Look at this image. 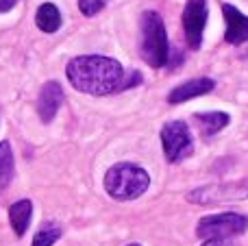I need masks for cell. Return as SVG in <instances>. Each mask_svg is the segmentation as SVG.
<instances>
[{
  "instance_id": "cell-4",
  "label": "cell",
  "mask_w": 248,
  "mask_h": 246,
  "mask_svg": "<svg viewBox=\"0 0 248 246\" xmlns=\"http://www.w3.org/2000/svg\"><path fill=\"white\" fill-rule=\"evenodd\" d=\"M248 229V218L242 214H214L201 218L196 233L205 240H229L233 235H242Z\"/></svg>"
},
{
  "instance_id": "cell-19",
  "label": "cell",
  "mask_w": 248,
  "mask_h": 246,
  "mask_svg": "<svg viewBox=\"0 0 248 246\" xmlns=\"http://www.w3.org/2000/svg\"><path fill=\"white\" fill-rule=\"evenodd\" d=\"M128 246H140V244H128Z\"/></svg>"
},
{
  "instance_id": "cell-7",
  "label": "cell",
  "mask_w": 248,
  "mask_h": 246,
  "mask_svg": "<svg viewBox=\"0 0 248 246\" xmlns=\"http://www.w3.org/2000/svg\"><path fill=\"white\" fill-rule=\"evenodd\" d=\"M248 196V187L244 185H209L202 190H194L187 196L192 203H224V200H240Z\"/></svg>"
},
{
  "instance_id": "cell-17",
  "label": "cell",
  "mask_w": 248,
  "mask_h": 246,
  "mask_svg": "<svg viewBox=\"0 0 248 246\" xmlns=\"http://www.w3.org/2000/svg\"><path fill=\"white\" fill-rule=\"evenodd\" d=\"M202 246H235L231 240H207Z\"/></svg>"
},
{
  "instance_id": "cell-14",
  "label": "cell",
  "mask_w": 248,
  "mask_h": 246,
  "mask_svg": "<svg viewBox=\"0 0 248 246\" xmlns=\"http://www.w3.org/2000/svg\"><path fill=\"white\" fill-rule=\"evenodd\" d=\"M13 172H16V164H13V151L9 142H0V190L11 183Z\"/></svg>"
},
{
  "instance_id": "cell-15",
  "label": "cell",
  "mask_w": 248,
  "mask_h": 246,
  "mask_svg": "<svg viewBox=\"0 0 248 246\" xmlns=\"http://www.w3.org/2000/svg\"><path fill=\"white\" fill-rule=\"evenodd\" d=\"M61 238V227L59 225H44L42 229L35 233L33 244L31 246H52Z\"/></svg>"
},
{
  "instance_id": "cell-2",
  "label": "cell",
  "mask_w": 248,
  "mask_h": 246,
  "mask_svg": "<svg viewBox=\"0 0 248 246\" xmlns=\"http://www.w3.org/2000/svg\"><path fill=\"white\" fill-rule=\"evenodd\" d=\"M150 185V177L135 164H116L105 174V190L116 200H133Z\"/></svg>"
},
{
  "instance_id": "cell-10",
  "label": "cell",
  "mask_w": 248,
  "mask_h": 246,
  "mask_svg": "<svg viewBox=\"0 0 248 246\" xmlns=\"http://www.w3.org/2000/svg\"><path fill=\"white\" fill-rule=\"evenodd\" d=\"M216 87L214 78H207V77H201V78H192V81L183 83V85L174 87L168 96V103L170 105H179V103H185L189 98H196V96H205L209 94L211 90Z\"/></svg>"
},
{
  "instance_id": "cell-12",
  "label": "cell",
  "mask_w": 248,
  "mask_h": 246,
  "mask_svg": "<svg viewBox=\"0 0 248 246\" xmlns=\"http://www.w3.org/2000/svg\"><path fill=\"white\" fill-rule=\"evenodd\" d=\"M194 120H196L202 135H214V133H218V131H222L224 126L231 122V118L222 111H209V113H198V116H194Z\"/></svg>"
},
{
  "instance_id": "cell-18",
  "label": "cell",
  "mask_w": 248,
  "mask_h": 246,
  "mask_svg": "<svg viewBox=\"0 0 248 246\" xmlns=\"http://www.w3.org/2000/svg\"><path fill=\"white\" fill-rule=\"evenodd\" d=\"M16 2H17V0H0V13L11 11V9L16 7Z\"/></svg>"
},
{
  "instance_id": "cell-11",
  "label": "cell",
  "mask_w": 248,
  "mask_h": 246,
  "mask_svg": "<svg viewBox=\"0 0 248 246\" xmlns=\"http://www.w3.org/2000/svg\"><path fill=\"white\" fill-rule=\"evenodd\" d=\"M31 216H33V203L29 199L17 200V203H13L9 207V222H11L13 233L17 238H22L26 233V229L31 225Z\"/></svg>"
},
{
  "instance_id": "cell-16",
  "label": "cell",
  "mask_w": 248,
  "mask_h": 246,
  "mask_svg": "<svg viewBox=\"0 0 248 246\" xmlns=\"http://www.w3.org/2000/svg\"><path fill=\"white\" fill-rule=\"evenodd\" d=\"M78 7L85 15H96L105 7V0H78Z\"/></svg>"
},
{
  "instance_id": "cell-3",
  "label": "cell",
  "mask_w": 248,
  "mask_h": 246,
  "mask_svg": "<svg viewBox=\"0 0 248 246\" xmlns=\"http://www.w3.org/2000/svg\"><path fill=\"white\" fill-rule=\"evenodd\" d=\"M141 57L153 68H163L168 63V33L161 15L146 11L141 15Z\"/></svg>"
},
{
  "instance_id": "cell-5",
  "label": "cell",
  "mask_w": 248,
  "mask_h": 246,
  "mask_svg": "<svg viewBox=\"0 0 248 246\" xmlns=\"http://www.w3.org/2000/svg\"><path fill=\"white\" fill-rule=\"evenodd\" d=\"M161 144H163V153H166V159L170 164L185 159L187 155H192V133H189L187 124L181 120H172L168 124H163L161 129Z\"/></svg>"
},
{
  "instance_id": "cell-6",
  "label": "cell",
  "mask_w": 248,
  "mask_h": 246,
  "mask_svg": "<svg viewBox=\"0 0 248 246\" xmlns=\"http://www.w3.org/2000/svg\"><path fill=\"white\" fill-rule=\"evenodd\" d=\"M205 24H207V0H187V4L183 9V29L192 50L201 48Z\"/></svg>"
},
{
  "instance_id": "cell-9",
  "label": "cell",
  "mask_w": 248,
  "mask_h": 246,
  "mask_svg": "<svg viewBox=\"0 0 248 246\" xmlns=\"http://www.w3.org/2000/svg\"><path fill=\"white\" fill-rule=\"evenodd\" d=\"M61 103H63V90L57 81H48L46 85L42 87L37 98V113L42 118V122H50L52 118L57 116Z\"/></svg>"
},
{
  "instance_id": "cell-1",
  "label": "cell",
  "mask_w": 248,
  "mask_h": 246,
  "mask_svg": "<svg viewBox=\"0 0 248 246\" xmlns=\"http://www.w3.org/2000/svg\"><path fill=\"white\" fill-rule=\"evenodd\" d=\"M74 90L92 96H107L124 87V70L116 59L105 55L74 57L65 68Z\"/></svg>"
},
{
  "instance_id": "cell-13",
  "label": "cell",
  "mask_w": 248,
  "mask_h": 246,
  "mask_svg": "<svg viewBox=\"0 0 248 246\" xmlns=\"http://www.w3.org/2000/svg\"><path fill=\"white\" fill-rule=\"evenodd\" d=\"M35 22L44 33H55L61 26V13L52 2H44L35 13Z\"/></svg>"
},
{
  "instance_id": "cell-8",
  "label": "cell",
  "mask_w": 248,
  "mask_h": 246,
  "mask_svg": "<svg viewBox=\"0 0 248 246\" xmlns=\"http://www.w3.org/2000/svg\"><path fill=\"white\" fill-rule=\"evenodd\" d=\"M224 22H227V31H224V39L229 44H244L248 42V17L240 9H235L233 4L224 2L222 4Z\"/></svg>"
}]
</instances>
